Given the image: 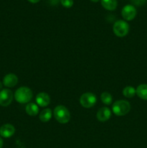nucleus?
I'll use <instances>...</instances> for the list:
<instances>
[{
	"mask_svg": "<svg viewBox=\"0 0 147 148\" xmlns=\"http://www.w3.org/2000/svg\"><path fill=\"white\" fill-rule=\"evenodd\" d=\"M79 101L84 108H89L95 105L97 103V97L92 92H85L81 96Z\"/></svg>",
	"mask_w": 147,
	"mask_h": 148,
	"instance_id": "nucleus-5",
	"label": "nucleus"
},
{
	"mask_svg": "<svg viewBox=\"0 0 147 148\" xmlns=\"http://www.w3.org/2000/svg\"><path fill=\"white\" fill-rule=\"evenodd\" d=\"M131 2L135 6H138V7H141V6L144 5V4L146 3L147 0H131Z\"/></svg>",
	"mask_w": 147,
	"mask_h": 148,
	"instance_id": "nucleus-19",
	"label": "nucleus"
},
{
	"mask_svg": "<svg viewBox=\"0 0 147 148\" xmlns=\"http://www.w3.org/2000/svg\"><path fill=\"white\" fill-rule=\"evenodd\" d=\"M17 82H18V77L17 75L13 73L7 74L3 79V84L7 88H13L17 85Z\"/></svg>",
	"mask_w": 147,
	"mask_h": 148,
	"instance_id": "nucleus-10",
	"label": "nucleus"
},
{
	"mask_svg": "<svg viewBox=\"0 0 147 148\" xmlns=\"http://www.w3.org/2000/svg\"><path fill=\"white\" fill-rule=\"evenodd\" d=\"M36 103L40 107H46L49 105L50 102V98L48 94L46 92H40L37 95L35 98Z\"/></svg>",
	"mask_w": 147,
	"mask_h": 148,
	"instance_id": "nucleus-9",
	"label": "nucleus"
},
{
	"mask_svg": "<svg viewBox=\"0 0 147 148\" xmlns=\"http://www.w3.org/2000/svg\"><path fill=\"white\" fill-rule=\"evenodd\" d=\"M3 147V140L0 137V148H2Z\"/></svg>",
	"mask_w": 147,
	"mask_h": 148,
	"instance_id": "nucleus-22",
	"label": "nucleus"
},
{
	"mask_svg": "<svg viewBox=\"0 0 147 148\" xmlns=\"http://www.w3.org/2000/svg\"><path fill=\"white\" fill-rule=\"evenodd\" d=\"M27 1H30V3H32V4H36V3L40 1V0H27Z\"/></svg>",
	"mask_w": 147,
	"mask_h": 148,
	"instance_id": "nucleus-21",
	"label": "nucleus"
},
{
	"mask_svg": "<svg viewBox=\"0 0 147 148\" xmlns=\"http://www.w3.org/2000/svg\"><path fill=\"white\" fill-rule=\"evenodd\" d=\"M52 117V111L50 108L43 109L39 115V119L42 122H48Z\"/></svg>",
	"mask_w": 147,
	"mask_h": 148,
	"instance_id": "nucleus-15",
	"label": "nucleus"
},
{
	"mask_svg": "<svg viewBox=\"0 0 147 148\" xmlns=\"http://www.w3.org/2000/svg\"><path fill=\"white\" fill-rule=\"evenodd\" d=\"M53 115L58 122L61 124H66L69 121L71 118L70 112L63 106H58L54 108Z\"/></svg>",
	"mask_w": 147,
	"mask_h": 148,
	"instance_id": "nucleus-3",
	"label": "nucleus"
},
{
	"mask_svg": "<svg viewBox=\"0 0 147 148\" xmlns=\"http://www.w3.org/2000/svg\"><path fill=\"white\" fill-rule=\"evenodd\" d=\"M25 111L27 114V115L30 116H35L37 115L39 112L38 106L34 103H29L25 107Z\"/></svg>",
	"mask_w": 147,
	"mask_h": 148,
	"instance_id": "nucleus-12",
	"label": "nucleus"
},
{
	"mask_svg": "<svg viewBox=\"0 0 147 148\" xmlns=\"http://www.w3.org/2000/svg\"><path fill=\"white\" fill-rule=\"evenodd\" d=\"M61 3L66 8H70L73 6L74 1L73 0H61Z\"/></svg>",
	"mask_w": 147,
	"mask_h": 148,
	"instance_id": "nucleus-18",
	"label": "nucleus"
},
{
	"mask_svg": "<svg viewBox=\"0 0 147 148\" xmlns=\"http://www.w3.org/2000/svg\"><path fill=\"white\" fill-rule=\"evenodd\" d=\"M59 1H61V0H49V2H50V4H52V5H56V4H58Z\"/></svg>",
	"mask_w": 147,
	"mask_h": 148,
	"instance_id": "nucleus-20",
	"label": "nucleus"
},
{
	"mask_svg": "<svg viewBox=\"0 0 147 148\" xmlns=\"http://www.w3.org/2000/svg\"><path fill=\"white\" fill-rule=\"evenodd\" d=\"M129 25L125 20H118L113 25V32L118 37H124L129 32Z\"/></svg>",
	"mask_w": 147,
	"mask_h": 148,
	"instance_id": "nucleus-4",
	"label": "nucleus"
},
{
	"mask_svg": "<svg viewBox=\"0 0 147 148\" xmlns=\"http://www.w3.org/2000/svg\"><path fill=\"white\" fill-rule=\"evenodd\" d=\"M14 97L17 102L20 103H27L32 100L33 92L27 87H21L16 90Z\"/></svg>",
	"mask_w": 147,
	"mask_h": 148,
	"instance_id": "nucleus-1",
	"label": "nucleus"
},
{
	"mask_svg": "<svg viewBox=\"0 0 147 148\" xmlns=\"http://www.w3.org/2000/svg\"><path fill=\"white\" fill-rule=\"evenodd\" d=\"M122 94H123V95L125 98H131L135 96V95L136 94V92H135V89L133 87L126 86L125 88H123Z\"/></svg>",
	"mask_w": 147,
	"mask_h": 148,
	"instance_id": "nucleus-16",
	"label": "nucleus"
},
{
	"mask_svg": "<svg viewBox=\"0 0 147 148\" xmlns=\"http://www.w3.org/2000/svg\"><path fill=\"white\" fill-rule=\"evenodd\" d=\"M15 132V128L10 124H6L0 127V135L4 138L11 137Z\"/></svg>",
	"mask_w": 147,
	"mask_h": 148,
	"instance_id": "nucleus-8",
	"label": "nucleus"
},
{
	"mask_svg": "<svg viewBox=\"0 0 147 148\" xmlns=\"http://www.w3.org/2000/svg\"><path fill=\"white\" fill-rule=\"evenodd\" d=\"M121 14H122L124 20H127V21H131V20H133L136 16V9L133 5L127 4V5L124 6L123 8L122 9Z\"/></svg>",
	"mask_w": 147,
	"mask_h": 148,
	"instance_id": "nucleus-6",
	"label": "nucleus"
},
{
	"mask_svg": "<svg viewBox=\"0 0 147 148\" xmlns=\"http://www.w3.org/2000/svg\"><path fill=\"white\" fill-rule=\"evenodd\" d=\"M137 95L141 99L147 101V84H141L135 89Z\"/></svg>",
	"mask_w": 147,
	"mask_h": 148,
	"instance_id": "nucleus-13",
	"label": "nucleus"
},
{
	"mask_svg": "<svg viewBox=\"0 0 147 148\" xmlns=\"http://www.w3.org/2000/svg\"><path fill=\"white\" fill-rule=\"evenodd\" d=\"M100 1L102 7L109 11L115 10L118 6L117 0H100Z\"/></svg>",
	"mask_w": 147,
	"mask_h": 148,
	"instance_id": "nucleus-14",
	"label": "nucleus"
},
{
	"mask_svg": "<svg viewBox=\"0 0 147 148\" xmlns=\"http://www.w3.org/2000/svg\"><path fill=\"white\" fill-rule=\"evenodd\" d=\"M111 116V111L107 107L99 108L97 113V119L101 122H105L110 119Z\"/></svg>",
	"mask_w": 147,
	"mask_h": 148,
	"instance_id": "nucleus-11",
	"label": "nucleus"
},
{
	"mask_svg": "<svg viewBox=\"0 0 147 148\" xmlns=\"http://www.w3.org/2000/svg\"><path fill=\"white\" fill-rule=\"evenodd\" d=\"M13 100V94L10 90L3 89L0 91V106H8Z\"/></svg>",
	"mask_w": 147,
	"mask_h": 148,
	"instance_id": "nucleus-7",
	"label": "nucleus"
},
{
	"mask_svg": "<svg viewBox=\"0 0 147 148\" xmlns=\"http://www.w3.org/2000/svg\"><path fill=\"white\" fill-rule=\"evenodd\" d=\"M101 101H102L104 104L105 105H110L112 102V97L109 92H104L101 94Z\"/></svg>",
	"mask_w": 147,
	"mask_h": 148,
	"instance_id": "nucleus-17",
	"label": "nucleus"
},
{
	"mask_svg": "<svg viewBox=\"0 0 147 148\" xmlns=\"http://www.w3.org/2000/svg\"><path fill=\"white\" fill-rule=\"evenodd\" d=\"M1 88H2V83L0 82V90H1Z\"/></svg>",
	"mask_w": 147,
	"mask_h": 148,
	"instance_id": "nucleus-24",
	"label": "nucleus"
},
{
	"mask_svg": "<svg viewBox=\"0 0 147 148\" xmlns=\"http://www.w3.org/2000/svg\"><path fill=\"white\" fill-rule=\"evenodd\" d=\"M112 112L118 116H122L128 114L131 110V104L125 100L115 101L112 107Z\"/></svg>",
	"mask_w": 147,
	"mask_h": 148,
	"instance_id": "nucleus-2",
	"label": "nucleus"
},
{
	"mask_svg": "<svg viewBox=\"0 0 147 148\" xmlns=\"http://www.w3.org/2000/svg\"><path fill=\"white\" fill-rule=\"evenodd\" d=\"M91 1H92V2L94 3H96V2H98V1H99L100 0H90Z\"/></svg>",
	"mask_w": 147,
	"mask_h": 148,
	"instance_id": "nucleus-23",
	"label": "nucleus"
}]
</instances>
